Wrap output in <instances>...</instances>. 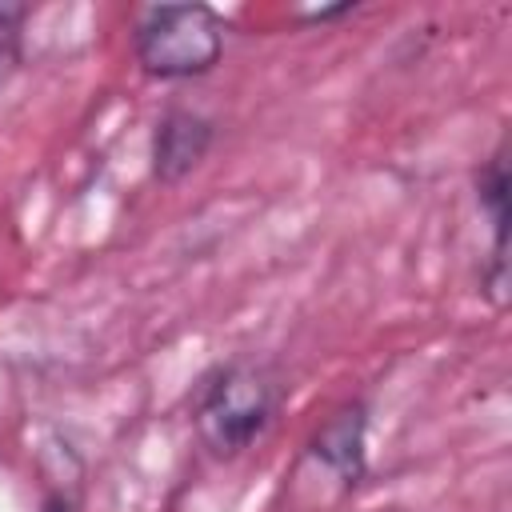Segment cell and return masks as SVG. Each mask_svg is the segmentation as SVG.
<instances>
[{
	"label": "cell",
	"instance_id": "3957f363",
	"mask_svg": "<svg viewBox=\"0 0 512 512\" xmlns=\"http://www.w3.org/2000/svg\"><path fill=\"white\" fill-rule=\"evenodd\" d=\"M212 128L208 120L192 116V112H168L156 128V148H152V168L160 180H180L184 172H192L204 152H208Z\"/></svg>",
	"mask_w": 512,
	"mask_h": 512
},
{
	"label": "cell",
	"instance_id": "7a4b0ae2",
	"mask_svg": "<svg viewBox=\"0 0 512 512\" xmlns=\"http://www.w3.org/2000/svg\"><path fill=\"white\" fill-rule=\"evenodd\" d=\"M272 408H276V384L260 368H248V364L224 368L200 396V408H196L200 440L216 456H236L264 432V424L272 420Z\"/></svg>",
	"mask_w": 512,
	"mask_h": 512
},
{
	"label": "cell",
	"instance_id": "5b68a950",
	"mask_svg": "<svg viewBox=\"0 0 512 512\" xmlns=\"http://www.w3.org/2000/svg\"><path fill=\"white\" fill-rule=\"evenodd\" d=\"M20 20H24V8H20V4H0V80H4V72L16 64Z\"/></svg>",
	"mask_w": 512,
	"mask_h": 512
},
{
	"label": "cell",
	"instance_id": "6da1fadb",
	"mask_svg": "<svg viewBox=\"0 0 512 512\" xmlns=\"http://www.w3.org/2000/svg\"><path fill=\"white\" fill-rule=\"evenodd\" d=\"M224 52V20L204 4L148 8L136 28V56L148 76L188 80L208 72Z\"/></svg>",
	"mask_w": 512,
	"mask_h": 512
},
{
	"label": "cell",
	"instance_id": "277c9868",
	"mask_svg": "<svg viewBox=\"0 0 512 512\" xmlns=\"http://www.w3.org/2000/svg\"><path fill=\"white\" fill-rule=\"evenodd\" d=\"M360 444H364V412L360 408H348L340 412L336 420L324 424V432L316 436V456L336 468L340 476H356L360 472Z\"/></svg>",
	"mask_w": 512,
	"mask_h": 512
}]
</instances>
